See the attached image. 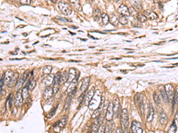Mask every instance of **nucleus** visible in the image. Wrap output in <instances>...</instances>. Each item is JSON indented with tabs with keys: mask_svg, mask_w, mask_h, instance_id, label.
Listing matches in <instances>:
<instances>
[{
	"mask_svg": "<svg viewBox=\"0 0 178 133\" xmlns=\"http://www.w3.org/2000/svg\"><path fill=\"white\" fill-rule=\"evenodd\" d=\"M58 8H59L60 12H61V13L65 14V15H70V13H71L72 12L71 7L70 6V4L65 2L59 3V4H58Z\"/></svg>",
	"mask_w": 178,
	"mask_h": 133,
	"instance_id": "f257e3e1",
	"label": "nucleus"
},
{
	"mask_svg": "<svg viewBox=\"0 0 178 133\" xmlns=\"http://www.w3.org/2000/svg\"><path fill=\"white\" fill-rule=\"evenodd\" d=\"M67 122H68V116L67 115H63L59 121L56 122L55 124L53 125V130L55 131H60L61 130H62L65 127Z\"/></svg>",
	"mask_w": 178,
	"mask_h": 133,
	"instance_id": "f03ea898",
	"label": "nucleus"
},
{
	"mask_svg": "<svg viewBox=\"0 0 178 133\" xmlns=\"http://www.w3.org/2000/svg\"><path fill=\"white\" fill-rule=\"evenodd\" d=\"M121 123L124 126L125 130L127 129V127L129 126V116H128V112L127 109H123L121 112Z\"/></svg>",
	"mask_w": 178,
	"mask_h": 133,
	"instance_id": "7ed1b4c3",
	"label": "nucleus"
},
{
	"mask_svg": "<svg viewBox=\"0 0 178 133\" xmlns=\"http://www.w3.org/2000/svg\"><path fill=\"white\" fill-rule=\"evenodd\" d=\"M165 91H166L167 96H168V101L174 100V96H175V90L174 87L171 83H168L165 85Z\"/></svg>",
	"mask_w": 178,
	"mask_h": 133,
	"instance_id": "20e7f679",
	"label": "nucleus"
},
{
	"mask_svg": "<svg viewBox=\"0 0 178 133\" xmlns=\"http://www.w3.org/2000/svg\"><path fill=\"white\" fill-rule=\"evenodd\" d=\"M28 75H29V71H25V72L22 74V75L20 77V79H18L16 84H15V86H14L16 90H19V89L21 88V86L24 84V83L26 82L27 79H28Z\"/></svg>",
	"mask_w": 178,
	"mask_h": 133,
	"instance_id": "39448f33",
	"label": "nucleus"
},
{
	"mask_svg": "<svg viewBox=\"0 0 178 133\" xmlns=\"http://www.w3.org/2000/svg\"><path fill=\"white\" fill-rule=\"evenodd\" d=\"M114 117V111H113V104L112 103H110L108 105V107H107L106 110V115H105V118L108 122H111V120L113 119Z\"/></svg>",
	"mask_w": 178,
	"mask_h": 133,
	"instance_id": "423d86ee",
	"label": "nucleus"
},
{
	"mask_svg": "<svg viewBox=\"0 0 178 133\" xmlns=\"http://www.w3.org/2000/svg\"><path fill=\"white\" fill-rule=\"evenodd\" d=\"M132 133H143V128L140 123L136 121H133L131 124Z\"/></svg>",
	"mask_w": 178,
	"mask_h": 133,
	"instance_id": "0eeeda50",
	"label": "nucleus"
},
{
	"mask_svg": "<svg viewBox=\"0 0 178 133\" xmlns=\"http://www.w3.org/2000/svg\"><path fill=\"white\" fill-rule=\"evenodd\" d=\"M94 93H95V90H94V87H93V88H91V90L89 91H88L87 93H85V97H84V99H85V104H86V106H88V104H89V102L91 101V99H92V98L94 97Z\"/></svg>",
	"mask_w": 178,
	"mask_h": 133,
	"instance_id": "6e6552de",
	"label": "nucleus"
},
{
	"mask_svg": "<svg viewBox=\"0 0 178 133\" xmlns=\"http://www.w3.org/2000/svg\"><path fill=\"white\" fill-rule=\"evenodd\" d=\"M23 103V97L22 95H21V92L20 91H17L14 95V104L17 107H20V106L22 105Z\"/></svg>",
	"mask_w": 178,
	"mask_h": 133,
	"instance_id": "1a4fd4ad",
	"label": "nucleus"
},
{
	"mask_svg": "<svg viewBox=\"0 0 178 133\" xmlns=\"http://www.w3.org/2000/svg\"><path fill=\"white\" fill-rule=\"evenodd\" d=\"M118 12H119V13H120L121 15H123V16H128V15H130V14H129L128 7L124 4L119 5V7L118 8Z\"/></svg>",
	"mask_w": 178,
	"mask_h": 133,
	"instance_id": "9d476101",
	"label": "nucleus"
},
{
	"mask_svg": "<svg viewBox=\"0 0 178 133\" xmlns=\"http://www.w3.org/2000/svg\"><path fill=\"white\" fill-rule=\"evenodd\" d=\"M113 111H114V116H119L120 113V104H119V99H116L113 102Z\"/></svg>",
	"mask_w": 178,
	"mask_h": 133,
	"instance_id": "9b49d317",
	"label": "nucleus"
},
{
	"mask_svg": "<svg viewBox=\"0 0 178 133\" xmlns=\"http://www.w3.org/2000/svg\"><path fill=\"white\" fill-rule=\"evenodd\" d=\"M89 83H90V78L88 76L85 77L83 80H82V83L81 85H80V91H81V92H86V91L87 90V87L88 85H89Z\"/></svg>",
	"mask_w": 178,
	"mask_h": 133,
	"instance_id": "f8f14e48",
	"label": "nucleus"
},
{
	"mask_svg": "<svg viewBox=\"0 0 178 133\" xmlns=\"http://www.w3.org/2000/svg\"><path fill=\"white\" fill-rule=\"evenodd\" d=\"M53 88L50 86H47L46 88L45 89V91H44V92H43V98L45 99H49L53 97Z\"/></svg>",
	"mask_w": 178,
	"mask_h": 133,
	"instance_id": "ddd939ff",
	"label": "nucleus"
},
{
	"mask_svg": "<svg viewBox=\"0 0 178 133\" xmlns=\"http://www.w3.org/2000/svg\"><path fill=\"white\" fill-rule=\"evenodd\" d=\"M149 107H150V109H149V113H148V115H147V118H146V121L148 123H151V122L153 120V117H154V108L152 107V106L151 104H149Z\"/></svg>",
	"mask_w": 178,
	"mask_h": 133,
	"instance_id": "4468645a",
	"label": "nucleus"
},
{
	"mask_svg": "<svg viewBox=\"0 0 178 133\" xmlns=\"http://www.w3.org/2000/svg\"><path fill=\"white\" fill-rule=\"evenodd\" d=\"M167 122H168V115L165 113V111L161 110L160 113V123L161 124L165 125L167 123Z\"/></svg>",
	"mask_w": 178,
	"mask_h": 133,
	"instance_id": "2eb2a0df",
	"label": "nucleus"
},
{
	"mask_svg": "<svg viewBox=\"0 0 178 133\" xmlns=\"http://www.w3.org/2000/svg\"><path fill=\"white\" fill-rule=\"evenodd\" d=\"M78 75V71H77V69L70 68V70H69V80H68V82H70V81H72ZM68 82H67V83H68Z\"/></svg>",
	"mask_w": 178,
	"mask_h": 133,
	"instance_id": "dca6fc26",
	"label": "nucleus"
},
{
	"mask_svg": "<svg viewBox=\"0 0 178 133\" xmlns=\"http://www.w3.org/2000/svg\"><path fill=\"white\" fill-rule=\"evenodd\" d=\"M159 90H160V97L162 98V99H163L164 102H167V101H168V96H167L166 91H165V87L162 86V85H160V86L159 87Z\"/></svg>",
	"mask_w": 178,
	"mask_h": 133,
	"instance_id": "f3484780",
	"label": "nucleus"
},
{
	"mask_svg": "<svg viewBox=\"0 0 178 133\" xmlns=\"http://www.w3.org/2000/svg\"><path fill=\"white\" fill-rule=\"evenodd\" d=\"M18 76H19V75L17 74V73H13V75H12V77L11 78L10 82L7 83L8 87L15 86V84H16V83H17V81H18Z\"/></svg>",
	"mask_w": 178,
	"mask_h": 133,
	"instance_id": "a211bd4d",
	"label": "nucleus"
},
{
	"mask_svg": "<svg viewBox=\"0 0 178 133\" xmlns=\"http://www.w3.org/2000/svg\"><path fill=\"white\" fill-rule=\"evenodd\" d=\"M53 84H61V73L57 72L53 76Z\"/></svg>",
	"mask_w": 178,
	"mask_h": 133,
	"instance_id": "6ab92c4d",
	"label": "nucleus"
},
{
	"mask_svg": "<svg viewBox=\"0 0 178 133\" xmlns=\"http://www.w3.org/2000/svg\"><path fill=\"white\" fill-rule=\"evenodd\" d=\"M143 101V95L141 93H137V94L135 96V104L136 106V107H139V105L141 104L142 102Z\"/></svg>",
	"mask_w": 178,
	"mask_h": 133,
	"instance_id": "aec40b11",
	"label": "nucleus"
},
{
	"mask_svg": "<svg viewBox=\"0 0 178 133\" xmlns=\"http://www.w3.org/2000/svg\"><path fill=\"white\" fill-rule=\"evenodd\" d=\"M13 75V72L11 70H7L4 75V83H8L10 82L11 78Z\"/></svg>",
	"mask_w": 178,
	"mask_h": 133,
	"instance_id": "412c9836",
	"label": "nucleus"
},
{
	"mask_svg": "<svg viewBox=\"0 0 178 133\" xmlns=\"http://www.w3.org/2000/svg\"><path fill=\"white\" fill-rule=\"evenodd\" d=\"M145 16L147 17L148 19H151V20H156V19H158V14L156 13V12H154L153 11H148V12H146Z\"/></svg>",
	"mask_w": 178,
	"mask_h": 133,
	"instance_id": "4be33fe9",
	"label": "nucleus"
},
{
	"mask_svg": "<svg viewBox=\"0 0 178 133\" xmlns=\"http://www.w3.org/2000/svg\"><path fill=\"white\" fill-rule=\"evenodd\" d=\"M101 19H102V25H104V26H106V25H108V23L110 22V17H109V15L107 13H105V12H103V13H102V16H101Z\"/></svg>",
	"mask_w": 178,
	"mask_h": 133,
	"instance_id": "5701e85b",
	"label": "nucleus"
},
{
	"mask_svg": "<svg viewBox=\"0 0 178 133\" xmlns=\"http://www.w3.org/2000/svg\"><path fill=\"white\" fill-rule=\"evenodd\" d=\"M27 86H28V88H29V91H32L33 89L36 87V81L34 80V79H31V80H29L28 83H27Z\"/></svg>",
	"mask_w": 178,
	"mask_h": 133,
	"instance_id": "b1692460",
	"label": "nucleus"
},
{
	"mask_svg": "<svg viewBox=\"0 0 178 133\" xmlns=\"http://www.w3.org/2000/svg\"><path fill=\"white\" fill-rule=\"evenodd\" d=\"M53 82V75H46V78L44 79V83H45L46 85H50Z\"/></svg>",
	"mask_w": 178,
	"mask_h": 133,
	"instance_id": "393cba45",
	"label": "nucleus"
},
{
	"mask_svg": "<svg viewBox=\"0 0 178 133\" xmlns=\"http://www.w3.org/2000/svg\"><path fill=\"white\" fill-rule=\"evenodd\" d=\"M101 16H102V13H101L100 10H99L98 8H95L94 10V19L95 20H99L101 18Z\"/></svg>",
	"mask_w": 178,
	"mask_h": 133,
	"instance_id": "a878e982",
	"label": "nucleus"
},
{
	"mask_svg": "<svg viewBox=\"0 0 178 133\" xmlns=\"http://www.w3.org/2000/svg\"><path fill=\"white\" fill-rule=\"evenodd\" d=\"M153 100H154V102H155V104L157 106L160 105V96L157 92L153 93Z\"/></svg>",
	"mask_w": 178,
	"mask_h": 133,
	"instance_id": "bb28decb",
	"label": "nucleus"
},
{
	"mask_svg": "<svg viewBox=\"0 0 178 133\" xmlns=\"http://www.w3.org/2000/svg\"><path fill=\"white\" fill-rule=\"evenodd\" d=\"M29 88H28V86H25L24 88L22 89V91H21V95H22L23 99H27V98L29 97Z\"/></svg>",
	"mask_w": 178,
	"mask_h": 133,
	"instance_id": "cd10ccee",
	"label": "nucleus"
},
{
	"mask_svg": "<svg viewBox=\"0 0 178 133\" xmlns=\"http://www.w3.org/2000/svg\"><path fill=\"white\" fill-rule=\"evenodd\" d=\"M52 69H53V67H52L51 66H45V67L43 68V74L44 75H50Z\"/></svg>",
	"mask_w": 178,
	"mask_h": 133,
	"instance_id": "c85d7f7f",
	"label": "nucleus"
},
{
	"mask_svg": "<svg viewBox=\"0 0 178 133\" xmlns=\"http://www.w3.org/2000/svg\"><path fill=\"white\" fill-rule=\"evenodd\" d=\"M119 22L120 23V24L126 25L127 22H128V20H127V16H123V15H121V16L119 18Z\"/></svg>",
	"mask_w": 178,
	"mask_h": 133,
	"instance_id": "c756f323",
	"label": "nucleus"
},
{
	"mask_svg": "<svg viewBox=\"0 0 178 133\" xmlns=\"http://www.w3.org/2000/svg\"><path fill=\"white\" fill-rule=\"evenodd\" d=\"M137 19H138V20L139 21H141V22H144V21H146L147 20V17L145 16V14H142V13H138L137 14Z\"/></svg>",
	"mask_w": 178,
	"mask_h": 133,
	"instance_id": "7c9ffc66",
	"label": "nucleus"
},
{
	"mask_svg": "<svg viewBox=\"0 0 178 133\" xmlns=\"http://www.w3.org/2000/svg\"><path fill=\"white\" fill-rule=\"evenodd\" d=\"M128 9H129V14H130V15H132V16H137L138 12L137 10H135L134 6H131V7Z\"/></svg>",
	"mask_w": 178,
	"mask_h": 133,
	"instance_id": "2f4dec72",
	"label": "nucleus"
},
{
	"mask_svg": "<svg viewBox=\"0 0 178 133\" xmlns=\"http://www.w3.org/2000/svg\"><path fill=\"white\" fill-rule=\"evenodd\" d=\"M112 131V124L111 123H108L105 126V133H111Z\"/></svg>",
	"mask_w": 178,
	"mask_h": 133,
	"instance_id": "473e14b6",
	"label": "nucleus"
},
{
	"mask_svg": "<svg viewBox=\"0 0 178 133\" xmlns=\"http://www.w3.org/2000/svg\"><path fill=\"white\" fill-rule=\"evenodd\" d=\"M4 84V75H3V76L1 77V79H0V97L2 96Z\"/></svg>",
	"mask_w": 178,
	"mask_h": 133,
	"instance_id": "72a5a7b5",
	"label": "nucleus"
},
{
	"mask_svg": "<svg viewBox=\"0 0 178 133\" xmlns=\"http://www.w3.org/2000/svg\"><path fill=\"white\" fill-rule=\"evenodd\" d=\"M176 125L174 122V123L171 124V126H170L169 130H168V133H176Z\"/></svg>",
	"mask_w": 178,
	"mask_h": 133,
	"instance_id": "f704fd0d",
	"label": "nucleus"
},
{
	"mask_svg": "<svg viewBox=\"0 0 178 133\" xmlns=\"http://www.w3.org/2000/svg\"><path fill=\"white\" fill-rule=\"evenodd\" d=\"M174 104H175V105H177V104H178V87H176V90H175Z\"/></svg>",
	"mask_w": 178,
	"mask_h": 133,
	"instance_id": "c9c22d12",
	"label": "nucleus"
},
{
	"mask_svg": "<svg viewBox=\"0 0 178 133\" xmlns=\"http://www.w3.org/2000/svg\"><path fill=\"white\" fill-rule=\"evenodd\" d=\"M100 112H101V109L100 108H96L94 110V112L93 113L92 115V118H96L100 115Z\"/></svg>",
	"mask_w": 178,
	"mask_h": 133,
	"instance_id": "e433bc0d",
	"label": "nucleus"
},
{
	"mask_svg": "<svg viewBox=\"0 0 178 133\" xmlns=\"http://www.w3.org/2000/svg\"><path fill=\"white\" fill-rule=\"evenodd\" d=\"M58 108V105L56 106L55 107H54V108L53 109V110L51 111V112H50L49 114H48V115H47V117H48V118H51V117H53V115H55V113H56V109Z\"/></svg>",
	"mask_w": 178,
	"mask_h": 133,
	"instance_id": "4c0bfd02",
	"label": "nucleus"
},
{
	"mask_svg": "<svg viewBox=\"0 0 178 133\" xmlns=\"http://www.w3.org/2000/svg\"><path fill=\"white\" fill-rule=\"evenodd\" d=\"M97 133H105L104 124H100V126L98 128V131H97Z\"/></svg>",
	"mask_w": 178,
	"mask_h": 133,
	"instance_id": "58836bf2",
	"label": "nucleus"
},
{
	"mask_svg": "<svg viewBox=\"0 0 178 133\" xmlns=\"http://www.w3.org/2000/svg\"><path fill=\"white\" fill-rule=\"evenodd\" d=\"M133 2H134V5L136 7V9H142V4H141V3H140V1H135V0H133Z\"/></svg>",
	"mask_w": 178,
	"mask_h": 133,
	"instance_id": "ea45409f",
	"label": "nucleus"
},
{
	"mask_svg": "<svg viewBox=\"0 0 178 133\" xmlns=\"http://www.w3.org/2000/svg\"><path fill=\"white\" fill-rule=\"evenodd\" d=\"M20 3L21 4L29 5V4H31V0H20Z\"/></svg>",
	"mask_w": 178,
	"mask_h": 133,
	"instance_id": "a19ab883",
	"label": "nucleus"
},
{
	"mask_svg": "<svg viewBox=\"0 0 178 133\" xmlns=\"http://www.w3.org/2000/svg\"><path fill=\"white\" fill-rule=\"evenodd\" d=\"M53 94H55V93H57V92H58V91H59V84H53Z\"/></svg>",
	"mask_w": 178,
	"mask_h": 133,
	"instance_id": "79ce46f5",
	"label": "nucleus"
},
{
	"mask_svg": "<svg viewBox=\"0 0 178 133\" xmlns=\"http://www.w3.org/2000/svg\"><path fill=\"white\" fill-rule=\"evenodd\" d=\"M118 20H119V19H118L117 17L115 16V15H113V16L111 17V19H110V21H111V23H113V24H114V25H115V22L118 21Z\"/></svg>",
	"mask_w": 178,
	"mask_h": 133,
	"instance_id": "37998d69",
	"label": "nucleus"
},
{
	"mask_svg": "<svg viewBox=\"0 0 178 133\" xmlns=\"http://www.w3.org/2000/svg\"><path fill=\"white\" fill-rule=\"evenodd\" d=\"M175 123L178 125V110H177V112H176V116H175Z\"/></svg>",
	"mask_w": 178,
	"mask_h": 133,
	"instance_id": "c03bdc74",
	"label": "nucleus"
},
{
	"mask_svg": "<svg viewBox=\"0 0 178 133\" xmlns=\"http://www.w3.org/2000/svg\"><path fill=\"white\" fill-rule=\"evenodd\" d=\"M56 20H62V21H70V20H68V19H63V18H56Z\"/></svg>",
	"mask_w": 178,
	"mask_h": 133,
	"instance_id": "a18cd8bd",
	"label": "nucleus"
},
{
	"mask_svg": "<svg viewBox=\"0 0 178 133\" xmlns=\"http://www.w3.org/2000/svg\"><path fill=\"white\" fill-rule=\"evenodd\" d=\"M116 133H124V132L122 131V129H121V128H118Z\"/></svg>",
	"mask_w": 178,
	"mask_h": 133,
	"instance_id": "49530a36",
	"label": "nucleus"
},
{
	"mask_svg": "<svg viewBox=\"0 0 178 133\" xmlns=\"http://www.w3.org/2000/svg\"><path fill=\"white\" fill-rule=\"evenodd\" d=\"M160 3H162V2H166V1H168V0H159Z\"/></svg>",
	"mask_w": 178,
	"mask_h": 133,
	"instance_id": "de8ad7c7",
	"label": "nucleus"
},
{
	"mask_svg": "<svg viewBox=\"0 0 178 133\" xmlns=\"http://www.w3.org/2000/svg\"><path fill=\"white\" fill-rule=\"evenodd\" d=\"M51 1H52V2H53V3H55L56 1H57V0H51Z\"/></svg>",
	"mask_w": 178,
	"mask_h": 133,
	"instance_id": "09e8293b",
	"label": "nucleus"
},
{
	"mask_svg": "<svg viewBox=\"0 0 178 133\" xmlns=\"http://www.w3.org/2000/svg\"><path fill=\"white\" fill-rule=\"evenodd\" d=\"M90 133H97V132H95V131H91V132Z\"/></svg>",
	"mask_w": 178,
	"mask_h": 133,
	"instance_id": "8fccbe9b",
	"label": "nucleus"
},
{
	"mask_svg": "<svg viewBox=\"0 0 178 133\" xmlns=\"http://www.w3.org/2000/svg\"><path fill=\"white\" fill-rule=\"evenodd\" d=\"M124 133H129V132H128V131H127V130H125V132H124Z\"/></svg>",
	"mask_w": 178,
	"mask_h": 133,
	"instance_id": "3c124183",
	"label": "nucleus"
}]
</instances>
